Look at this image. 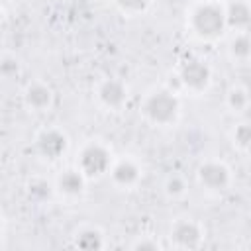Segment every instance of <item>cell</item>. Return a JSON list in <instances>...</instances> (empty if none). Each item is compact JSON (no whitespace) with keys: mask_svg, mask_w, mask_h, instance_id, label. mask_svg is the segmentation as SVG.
Here are the masks:
<instances>
[{"mask_svg":"<svg viewBox=\"0 0 251 251\" xmlns=\"http://www.w3.org/2000/svg\"><path fill=\"white\" fill-rule=\"evenodd\" d=\"M22 104L29 114H47L55 106V90L45 80H29L22 90Z\"/></svg>","mask_w":251,"mask_h":251,"instance_id":"obj_10","label":"cell"},{"mask_svg":"<svg viewBox=\"0 0 251 251\" xmlns=\"http://www.w3.org/2000/svg\"><path fill=\"white\" fill-rule=\"evenodd\" d=\"M20 73V61L18 57L10 55V53H2L0 55V75L4 76H12Z\"/></svg>","mask_w":251,"mask_h":251,"instance_id":"obj_20","label":"cell"},{"mask_svg":"<svg viewBox=\"0 0 251 251\" xmlns=\"http://www.w3.org/2000/svg\"><path fill=\"white\" fill-rule=\"evenodd\" d=\"M25 194H27L29 200H33L37 204H43V202H47L49 198L55 196V186L45 176H31L25 182Z\"/></svg>","mask_w":251,"mask_h":251,"instance_id":"obj_16","label":"cell"},{"mask_svg":"<svg viewBox=\"0 0 251 251\" xmlns=\"http://www.w3.org/2000/svg\"><path fill=\"white\" fill-rule=\"evenodd\" d=\"M229 143L235 149V153H239L243 157L249 153V145H251V127H249V122L241 120V122L233 124V127L229 129Z\"/></svg>","mask_w":251,"mask_h":251,"instance_id":"obj_17","label":"cell"},{"mask_svg":"<svg viewBox=\"0 0 251 251\" xmlns=\"http://www.w3.org/2000/svg\"><path fill=\"white\" fill-rule=\"evenodd\" d=\"M226 24L231 31H245L249 29L251 22V8L247 0H224Z\"/></svg>","mask_w":251,"mask_h":251,"instance_id":"obj_12","label":"cell"},{"mask_svg":"<svg viewBox=\"0 0 251 251\" xmlns=\"http://www.w3.org/2000/svg\"><path fill=\"white\" fill-rule=\"evenodd\" d=\"M159 247H161V243L157 239H153L151 235H143L131 243V249H159Z\"/></svg>","mask_w":251,"mask_h":251,"instance_id":"obj_21","label":"cell"},{"mask_svg":"<svg viewBox=\"0 0 251 251\" xmlns=\"http://www.w3.org/2000/svg\"><path fill=\"white\" fill-rule=\"evenodd\" d=\"M10 2H12V0H0V6H4V8H6Z\"/></svg>","mask_w":251,"mask_h":251,"instance_id":"obj_24","label":"cell"},{"mask_svg":"<svg viewBox=\"0 0 251 251\" xmlns=\"http://www.w3.org/2000/svg\"><path fill=\"white\" fill-rule=\"evenodd\" d=\"M4 231H6V218H4V214L0 212V237L4 235Z\"/></svg>","mask_w":251,"mask_h":251,"instance_id":"obj_23","label":"cell"},{"mask_svg":"<svg viewBox=\"0 0 251 251\" xmlns=\"http://www.w3.org/2000/svg\"><path fill=\"white\" fill-rule=\"evenodd\" d=\"M196 182L204 192L220 196L231 188L233 171L224 159L208 157L200 161V165L196 167Z\"/></svg>","mask_w":251,"mask_h":251,"instance_id":"obj_5","label":"cell"},{"mask_svg":"<svg viewBox=\"0 0 251 251\" xmlns=\"http://www.w3.org/2000/svg\"><path fill=\"white\" fill-rule=\"evenodd\" d=\"M53 186H55V196H59L65 202H76L84 196L88 178L73 165L57 175V178L53 180Z\"/></svg>","mask_w":251,"mask_h":251,"instance_id":"obj_11","label":"cell"},{"mask_svg":"<svg viewBox=\"0 0 251 251\" xmlns=\"http://www.w3.org/2000/svg\"><path fill=\"white\" fill-rule=\"evenodd\" d=\"M114 6L118 8V12H122L127 18H137L143 16L145 12L151 10L153 0H112Z\"/></svg>","mask_w":251,"mask_h":251,"instance_id":"obj_19","label":"cell"},{"mask_svg":"<svg viewBox=\"0 0 251 251\" xmlns=\"http://www.w3.org/2000/svg\"><path fill=\"white\" fill-rule=\"evenodd\" d=\"M212 2H224V0H212Z\"/></svg>","mask_w":251,"mask_h":251,"instance_id":"obj_25","label":"cell"},{"mask_svg":"<svg viewBox=\"0 0 251 251\" xmlns=\"http://www.w3.org/2000/svg\"><path fill=\"white\" fill-rule=\"evenodd\" d=\"M106 233L102 231V227L92 226V224H84L80 227L75 229V233L71 235V245L76 249H86V251H94V249H104L106 247Z\"/></svg>","mask_w":251,"mask_h":251,"instance_id":"obj_13","label":"cell"},{"mask_svg":"<svg viewBox=\"0 0 251 251\" xmlns=\"http://www.w3.org/2000/svg\"><path fill=\"white\" fill-rule=\"evenodd\" d=\"M163 194L169 200H182L188 194V180L180 173H169L163 180Z\"/></svg>","mask_w":251,"mask_h":251,"instance_id":"obj_18","label":"cell"},{"mask_svg":"<svg viewBox=\"0 0 251 251\" xmlns=\"http://www.w3.org/2000/svg\"><path fill=\"white\" fill-rule=\"evenodd\" d=\"M206 241V226L192 218H176L169 227V243L175 249H198Z\"/></svg>","mask_w":251,"mask_h":251,"instance_id":"obj_8","label":"cell"},{"mask_svg":"<svg viewBox=\"0 0 251 251\" xmlns=\"http://www.w3.org/2000/svg\"><path fill=\"white\" fill-rule=\"evenodd\" d=\"M227 57L233 65H247L251 57V41H249V29L245 31H231L227 39Z\"/></svg>","mask_w":251,"mask_h":251,"instance_id":"obj_14","label":"cell"},{"mask_svg":"<svg viewBox=\"0 0 251 251\" xmlns=\"http://www.w3.org/2000/svg\"><path fill=\"white\" fill-rule=\"evenodd\" d=\"M143 173H145V169H143V165L137 157H133V155H116L106 176L110 178V182L116 190L129 192V190H135L141 184Z\"/></svg>","mask_w":251,"mask_h":251,"instance_id":"obj_7","label":"cell"},{"mask_svg":"<svg viewBox=\"0 0 251 251\" xmlns=\"http://www.w3.org/2000/svg\"><path fill=\"white\" fill-rule=\"evenodd\" d=\"M224 106L233 114V116H241L247 112L249 108V90L245 84L233 82L224 96Z\"/></svg>","mask_w":251,"mask_h":251,"instance_id":"obj_15","label":"cell"},{"mask_svg":"<svg viewBox=\"0 0 251 251\" xmlns=\"http://www.w3.org/2000/svg\"><path fill=\"white\" fill-rule=\"evenodd\" d=\"M175 78L178 84L176 86L178 92H186L190 96H202L214 84V71L204 59L192 57V59L182 61L176 67Z\"/></svg>","mask_w":251,"mask_h":251,"instance_id":"obj_4","label":"cell"},{"mask_svg":"<svg viewBox=\"0 0 251 251\" xmlns=\"http://www.w3.org/2000/svg\"><path fill=\"white\" fill-rule=\"evenodd\" d=\"M6 20H8V12H6L4 6H0V27L6 24Z\"/></svg>","mask_w":251,"mask_h":251,"instance_id":"obj_22","label":"cell"},{"mask_svg":"<svg viewBox=\"0 0 251 251\" xmlns=\"http://www.w3.org/2000/svg\"><path fill=\"white\" fill-rule=\"evenodd\" d=\"M186 31L200 43H214L227 31L224 2L196 0L186 12Z\"/></svg>","mask_w":251,"mask_h":251,"instance_id":"obj_2","label":"cell"},{"mask_svg":"<svg viewBox=\"0 0 251 251\" xmlns=\"http://www.w3.org/2000/svg\"><path fill=\"white\" fill-rule=\"evenodd\" d=\"M71 139L67 135L65 129L57 127V126H47L35 131L33 135V149L35 153L49 163L59 161L67 151H69Z\"/></svg>","mask_w":251,"mask_h":251,"instance_id":"obj_9","label":"cell"},{"mask_svg":"<svg viewBox=\"0 0 251 251\" xmlns=\"http://www.w3.org/2000/svg\"><path fill=\"white\" fill-rule=\"evenodd\" d=\"M92 98L96 106L108 114H120L129 100V86L120 76H104L94 84Z\"/></svg>","mask_w":251,"mask_h":251,"instance_id":"obj_6","label":"cell"},{"mask_svg":"<svg viewBox=\"0 0 251 251\" xmlns=\"http://www.w3.org/2000/svg\"><path fill=\"white\" fill-rule=\"evenodd\" d=\"M114 151L112 147L104 141V139H98V137H92V139H86L78 151H76V159H75V167L90 180H98L102 176L108 175L110 171V165L114 161Z\"/></svg>","mask_w":251,"mask_h":251,"instance_id":"obj_3","label":"cell"},{"mask_svg":"<svg viewBox=\"0 0 251 251\" xmlns=\"http://www.w3.org/2000/svg\"><path fill=\"white\" fill-rule=\"evenodd\" d=\"M139 116L153 127H173L182 116L180 92L171 86H153L139 100Z\"/></svg>","mask_w":251,"mask_h":251,"instance_id":"obj_1","label":"cell"}]
</instances>
